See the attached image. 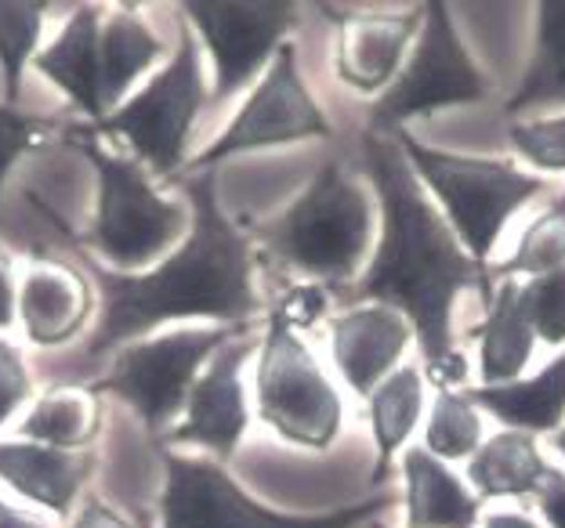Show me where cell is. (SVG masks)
Segmentation results:
<instances>
[{
  "label": "cell",
  "mask_w": 565,
  "mask_h": 528,
  "mask_svg": "<svg viewBox=\"0 0 565 528\" xmlns=\"http://www.w3.org/2000/svg\"><path fill=\"white\" fill-rule=\"evenodd\" d=\"M490 98V80L475 66L454 30L449 8L431 0L420 8V33L403 73L370 109V131L399 134L409 120L449 106H475Z\"/></svg>",
  "instance_id": "obj_10"
},
{
  "label": "cell",
  "mask_w": 565,
  "mask_h": 528,
  "mask_svg": "<svg viewBox=\"0 0 565 528\" xmlns=\"http://www.w3.org/2000/svg\"><path fill=\"white\" fill-rule=\"evenodd\" d=\"M565 268V192L522 231L515 254L490 268V279H541Z\"/></svg>",
  "instance_id": "obj_27"
},
{
  "label": "cell",
  "mask_w": 565,
  "mask_h": 528,
  "mask_svg": "<svg viewBox=\"0 0 565 528\" xmlns=\"http://www.w3.org/2000/svg\"><path fill=\"white\" fill-rule=\"evenodd\" d=\"M95 467L98 456L92 449L70 453L41 442H0V482L51 514H70Z\"/></svg>",
  "instance_id": "obj_17"
},
{
  "label": "cell",
  "mask_w": 565,
  "mask_h": 528,
  "mask_svg": "<svg viewBox=\"0 0 565 528\" xmlns=\"http://www.w3.org/2000/svg\"><path fill=\"white\" fill-rule=\"evenodd\" d=\"M185 192L192 203V231L152 272H113L95 254L73 247V257L98 287V326L87 341V358H106L171 319L200 315L250 326L262 312V298L254 290V239L225 217L214 171L189 174Z\"/></svg>",
  "instance_id": "obj_2"
},
{
  "label": "cell",
  "mask_w": 565,
  "mask_h": 528,
  "mask_svg": "<svg viewBox=\"0 0 565 528\" xmlns=\"http://www.w3.org/2000/svg\"><path fill=\"white\" fill-rule=\"evenodd\" d=\"M475 406L508 423V431L555 434L565 423V352L530 380L497 384V388H465Z\"/></svg>",
  "instance_id": "obj_22"
},
{
  "label": "cell",
  "mask_w": 565,
  "mask_h": 528,
  "mask_svg": "<svg viewBox=\"0 0 565 528\" xmlns=\"http://www.w3.org/2000/svg\"><path fill=\"white\" fill-rule=\"evenodd\" d=\"M338 25L333 69L359 95H384L406 66V51L420 33V8L403 15H344Z\"/></svg>",
  "instance_id": "obj_16"
},
{
  "label": "cell",
  "mask_w": 565,
  "mask_h": 528,
  "mask_svg": "<svg viewBox=\"0 0 565 528\" xmlns=\"http://www.w3.org/2000/svg\"><path fill=\"white\" fill-rule=\"evenodd\" d=\"M258 358V417L282 442L323 453L341 434L344 406L327 373L319 369L312 347L279 312L268 308V326Z\"/></svg>",
  "instance_id": "obj_7"
},
{
  "label": "cell",
  "mask_w": 565,
  "mask_h": 528,
  "mask_svg": "<svg viewBox=\"0 0 565 528\" xmlns=\"http://www.w3.org/2000/svg\"><path fill=\"white\" fill-rule=\"evenodd\" d=\"M55 131H58V123L36 120V116H22L19 109L0 106V188H4V177L11 166L19 163L22 152L44 146Z\"/></svg>",
  "instance_id": "obj_32"
},
{
  "label": "cell",
  "mask_w": 565,
  "mask_h": 528,
  "mask_svg": "<svg viewBox=\"0 0 565 528\" xmlns=\"http://www.w3.org/2000/svg\"><path fill=\"white\" fill-rule=\"evenodd\" d=\"M551 463L536 449V438L525 431H500L486 438L479 453L468 460V482L479 499H522L541 496L551 478Z\"/></svg>",
  "instance_id": "obj_23"
},
{
  "label": "cell",
  "mask_w": 565,
  "mask_h": 528,
  "mask_svg": "<svg viewBox=\"0 0 565 528\" xmlns=\"http://www.w3.org/2000/svg\"><path fill=\"white\" fill-rule=\"evenodd\" d=\"M363 171L377 192L381 239L374 261L344 298L406 315L435 391H460L468 363L454 347V308L465 290H479L482 308L493 301L490 265L475 261L446 217L431 207L428 188L395 138L363 134Z\"/></svg>",
  "instance_id": "obj_1"
},
{
  "label": "cell",
  "mask_w": 565,
  "mask_h": 528,
  "mask_svg": "<svg viewBox=\"0 0 565 528\" xmlns=\"http://www.w3.org/2000/svg\"><path fill=\"white\" fill-rule=\"evenodd\" d=\"M330 123L323 109L316 106V98L308 95L298 69V51L294 44H282L276 58L268 62L262 84L254 87L250 98L243 101L236 120L225 127L222 138L211 141L196 160L189 163V174L214 171L217 163L228 157L250 149H273V146H290V141H308V138H330Z\"/></svg>",
  "instance_id": "obj_11"
},
{
  "label": "cell",
  "mask_w": 565,
  "mask_h": 528,
  "mask_svg": "<svg viewBox=\"0 0 565 528\" xmlns=\"http://www.w3.org/2000/svg\"><path fill=\"white\" fill-rule=\"evenodd\" d=\"M250 239L276 265L308 276L316 287L341 290L359 279L374 239V200L344 163L330 160L287 211L254 225Z\"/></svg>",
  "instance_id": "obj_3"
},
{
  "label": "cell",
  "mask_w": 565,
  "mask_h": 528,
  "mask_svg": "<svg viewBox=\"0 0 565 528\" xmlns=\"http://www.w3.org/2000/svg\"><path fill=\"white\" fill-rule=\"evenodd\" d=\"M167 55V47L149 22L138 15L135 4L117 8L109 19H102L98 36V98L106 120L117 112L124 91L138 76H146Z\"/></svg>",
  "instance_id": "obj_19"
},
{
  "label": "cell",
  "mask_w": 565,
  "mask_h": 528,
  "mask_svg": "<svg viewBox=\"0 0 565 528\" xmlns=\"http://www.w3.org/2000/svg\"><path fill=\"white\" fill-rule=\"evenodd\" d=\"M15 301H19L15 261H11V254L0 247V330H11V322L19 319Z\"/></svg>",
  "instance_id": "obj_36"
},
{
  "label": "cell",
  "mask_w": 565,
  "mask_h": 528,
  "mask_svg": "<svg viewBox=\"0 0 565 528\" xmlns=\"http://www.w3.org/2000/svg\"><path fill=\"white\" fill-rule=\"evenodd\" d=\"M406 478V528H475L482 499L435 460L428 449H409L403 460Z\"/></svg>",
  "instance_id": "obj_20"
},
{
  "label": "cell",
  "mask_w": 565,
  "mask_h": 528,
  "mask_svg": "<svg viewBox=\"0 0 565 528\" xmlns=\"http://www.w3.org/2000/svg\"><path fill=\"white\" fill-rule=\"evenodd\" d=\"M95 308V287L70 257L33 250L25 257L15 312L25 341L36 347H62L84 330Z\"/></svg>",
  "instance_id": "obj_14"
},
{
  "label": "cell",
  "mask_w": 565,
  "mask_h": 528,
  "mask_svg": "<svg viewBox=\"0 0 565 528\" xmlns=\"http://www.w3.org/2000/svg\"><path fill=\"white\" fill-rule=\"evenodd\" d=\"M47 4H22V0H0V76H4V106L15 109L22 95V69L33 58L41 41Z\"/></svg>",
  "instance_id": "obj_29"
},
{
  "label": "cell",
  "mask_w": 565,
  "mask_h": 528,
  "mask_svg": "<svg viewBox=\"0 0 565 528\" xmlns=\"http://www.w3.org/2000/svg\"><path fill=\"white\" fill-rule=\"evenodd\" d=\"M541 106H565V0L536 4V47L519 91L508 98V116H525Z\"/></svg>",
  "instance_id": "obj_26"
},
{
  "label": "cell",
  "mask_w": 565,
  "mask_h": 528,
  "mask_svg": "<svg viewBox=\"0 0 565 528\" xmlns=\"http://www.w3.org/2000/svg\"><path fill=\"white\" fill-rule=\"evenodd\" d=\"M482 445L479 406L460 391H435V406L424 428V449L435 460H471Z\"/></svg>",
  "instance_id": "obj_28"
},
{
  "label": "cell",
  "mask_w": 565,
  "mask_h": 528,
  "mask_svg": "<svg viewBox=\"0 0 565 528\" xmlns=\"http://www.w3.org/2000/svg\"><path fill=\"white\" fill-rule=\"evenodd\" d=\"M62 138L98 174V214L87 236L70 239L76 250L102 254L120 272H138L182 236L185 211L149 185L138 160L113 157L92 127H66Z\"/></svg>",
  "instance_id": "obj_4"
},
{
  "label": "cell",
  "mask_w": 565,
  "mask_h": 528,
  "mask_svg": "<svg viewBox=\"0 0 565 528\" xmlns=\"http://www.w3.org/2000/svg\"><path fill=\"white\" fill-rule=\"evenodd\" d=\"M511 146L544 174H565V112L544 120H515L508 127Z\"/></svg>",
  "instance_id": "obj_31"
},
{
  "label": "cell",
  "mask_w": 565,
  "mask_h": 528,
  "mask_svg": "<svg viewBox=\"0 0 565 528\" xmlns=\"http://www.w3.org/2000/svg\"><path fill=\"white\" fill-rule=\"evenodd\" d=\"M98 431H102V395L92 391V384L87 388L84 384H51L19 423L22 438L51 449H70V453L92 449Z\"/></svg>",
  "instance_id": "obj_24"
},
{
  "label": "cell",
  "mask_w": 565,
  "mask_h": 528,
  "mask_svg": "<svg viewBox=\"0 0 565 528\" xmlns=\"http://www.w3.org/2000/svg\"><path fill=\"white\" fill-rule=\"evenodd\" d=\"M424 409V377L417 366H399L392 377H384L370 395V431H374L377 463L370 471V482L377 488L388 482L392 460L414 434Z\"/></svg>",
  "instance_id": "obj_25"
},
{
  "label": "cell",
  "mask_w": 565,
  "mask_h": 528,
  "mask_svg": "<svg viewBox=\"0 0 565 528\" xmlns=\"http://www.w3.org/2000/svg\"><path fill=\"white\" fill-rule=\"evenodd\" d=\"M182 22L200 36L214 58L211 101L236 98L298 30V4L262 0V4H222V0H189Z\"/></svg>",
  "instance_id": "obj_12"
},
{
  "label": "cell",
  "mask_w": 565,
  "mask_h": 528,
  "mask_svg": "<svg viewBox=\"0 0 565 528\" xmlns=\"http://www.w3.org/2000/svg\"><path fill=\"white\" fill-rule=\"evenodd\" d=\"M262 341L247 333H236L225 347H217V355L203 366L200 380L192 384L189 402L182 420L167 431L160 442L171 445H196L203 453H211L214 463H225L236 456L243 434L250 428L247 413V395H243V363L258 352Z\"/></svg>",
  "instance_id": "obj_13"
},
{
  "label": "cell",
  "mask_w": 565,
  "mask_h": 528,
  "mask_svg": "<svg viewBox=\"0 0 565 528\" xmlns=\"http://www.w3.org/2000/svg\"><path fill=\"white\" fill-rule=\"evenodd\" d=\"M98 36H102V11L95 4H84L73 11L66 30L55 36V44L36 55V69L55 87H62L81 112L92 116V127L106 120L98 98Z\"/></svg>",
  "instance_id": "obj_18"
},
{
  "label": "cell",
  "mask_w": 565,
  "mask_h": 528,
  "mask_svg": "<svg viewBox=\"0 0 565 528\" xmlns=\"http://www.w3.org/2000/svg\"><path fill=\"white\" fill-rule=\"evenodd\" d=\"M250 326H217V330H185L152 341L124 344L113 358L109 373L92 380L95 395H117L138 413L152 438L167 434V423L185 413L192 384L200 380L203 366L225 347L236 333Z\"/></svg>",
  "instance_id": "obj_9"
},
{
  "label": "cell",
  "mask_w": 565,
  "mask_h": 528,
  "mask_svg": "<svg viewBox=\"0 0 565 528\" xmlns=\"http://www.w3.org/2000/svg\"><path fill=\"white\" fill-rule=\"evenodd\" d=\"M395 141L406 152L420 185L435 192V200L443 203L446 225L457 231L465 250L482 265L490 261L500 231L508 228L511 217L541 192H547L544 177L519 171L511 160L457 157V152L428 149L406 131H399Z\"/></svg>",
  "instance_id": "obj_5"
},
{
  "label": "cell",
  "mask_w": 565,
  "mask_h": 528,
  "mask_svg": "<svg viewBox=\"0 0 565 528\" xmlns=\"http://www.w3.org/2000/svg\"><path fill=\"white\" fill-rule=\"evenodd\" d=\"M482 528H541V525H536L530 514L508 510V514H490V518L482 521Z\"/></svg>",
  "instance_id": "obj_38"
},
{
  "label": "cell",
  "mask_w": 565,
  "mask_h": 528,
  "mask_svg": "<svg viewBox=\"0 0 565 528\" xmlns=\"http://www.w3.org/2000/svg\"><path fill=\"white\" fill-rule=\"evenodd\" d=\"M519 290V279H500L493 301L486 304V319L471 330V337L479 341V373L486 388L519 380L533 358L536 333L522 312Z\"/></svg>",
  "instance_id": "obj_21"
},
{
  "label": "cell",
  "mask_w": 565,
  "mask_h": 528,
  "mask_svg": "<svg viewBox=\"0 0 565 528\" xmlns=\"http://www.w3.org/2000/svg\"><path fill=\"white\" fill-rule=\"evenodd\" d=\"M70 528H135L131 521L117 514L109 504H102L98 496H87L84 507L76 510V518L70 521Z\"/></svg>",
  "instance_id": "obj_35"
},
{
  "label": "cell",
  "mask_w": 565,
  "mask_h": 528,
  "mask_svg": "<svg viewBox=\"0 0 565 528\" xmlns=\"http://www.w3.org/2000/svg\"><path fill=\"white\" fill-rule=\"evenodd\" d=\"M327 304H330V290L327 287L301 282V287H290L287 293H282V298L273 304V312H279L294 330L301 333V330L312 326V322H319L327 315Z\"/></svg>",
  "instance_id": "obj_34"
},
{
  "label": "cell",
  "mask_w": 565,
  "mask_h": 528,
  "mask_svg": "<svg viewBox=\"0 0 565 528\" xmlns=\"http://www.w3.org/2000/svg\"><path fill=\"white\" fill-rule=\"evenodd\" d=\"M536 507H541L544 521L551 528H565V474L562 471H551L547 485L541 488V496H536Z\"/></svg>",
  "instance_id": "obj_37"
},
{
  "label": "cell",
  "mask_w": 565,
  "mask_h": 528,
  "mask_svg": "<svg viewBox=\"0 0 565 528\" xmlns=\"http://www.w3.org/2000/svg\"><path fill=\"white\" fill-rule=\"evenodd\" d=\"M163 471L167 482L160 496V528H355L370 518H381L399 499L381 488L363 504L301 518V514H279L258 504L214 460L167 453Z\"/></svg>",
  "instance_id": "obj_6"
},
{
  "label": "cell",
  "mask_w": 565,
  "mask_h": 528,
  "mask_svg": "<svg viewBox=\"0 0 565 528\" xmlns=\"http://www.w3.org/2000/svg\"><path fill=\"white\" fill-rule=\"evenodd\" d=\"M519 301L536 333V341L565 344V268L541 279H525L519 290Z\"/></svg>",
  "instance_id": "obj_30"
},
{
  "label": "cell",
  "mask_w": 565,
  "mask_h": 528,
  "mask_svg": "<svg viewBox=\"0 0 565 528\" xmlns=\"http://www.w3.org/2000/svg\"><path fill=\"white\" fill-rule=\"evenodd\" d=\"M0 528H44V525L25 518V514H19V510H11L4 499H0Z\"/></svg>",
  "instance_id": "obj_39"
},
{
  "label": "cell",
  "mask_w": 565,
  "mask_h": 528,
  "mask_svg": "<svg viewBox=\"0 0 565 528\" xmlns=\"http://www.w3.org/2000/svg\"><path fill=\"white\" fill-rule=\"evenodd\" d=\"M30 369L15 344L0 341V428L22 409V402L30 398Z\"/></svg>",
  "instance_id": "obj_33"
},
{
  "label": "cell",
  "mask_w": 565,
  "mask_h": 528,
  "mask_svg": "<svg viewBox=\"0 0 565 528\" xmlns=\"http://www.w3.org/2000/svg\"><path fill=\"white\" fill-rule=\"evenodd\" d=\"M551 442H555V449H558V453L565 456V423H562V431L551 434Z\"/></svg>",
  "instance_id": "obj_40"
},
{
  "label": "cell",
  "mask_w": 565,
  "mask_h": 528,
  "mask_svg": "<svg viewBox=\"0 0 565 528\" xmlns=\"http://www.w3.org/2000/svg\"><path fill=\"white\" fill-rule=\"evenodd\" d=\"M207 98L211 95L200 69V41L182 22L171 62L138 95L127 98L109 120H102L92 131L98 138L109 134L127 141L135 149V157L149 166V174L174 177L185 166L192 123H196Z\"/></svg>",
  "instance_id": "obj_8"
},
{
  "label": "cell",
  "mask_w": 565,
  "mask_h": 528,
  "mask_svg": "<svg viewBox=\"0 0 565 528\" xmlns=\"http://www.w3.org/2000/svg\"><path fill=\"white\" fill-rule=\"evenodd\" d=\"M414 341V326L395 308L352 304L349 312L330 319V352L344 384L370 398L374 388L399 369V358Z\"/></svg>",
  "instance_id": "obj_15"
}]
</instances>
